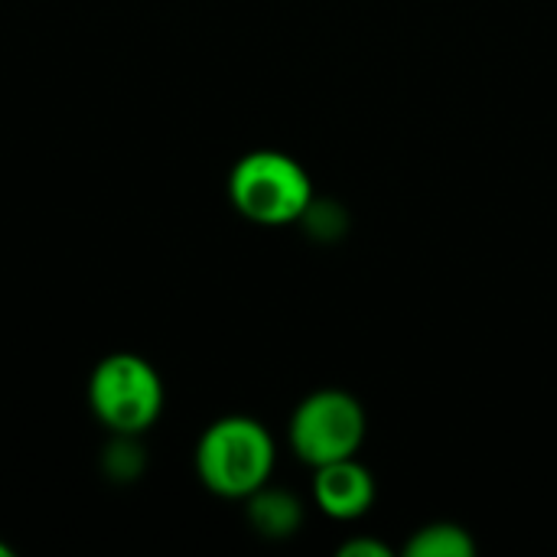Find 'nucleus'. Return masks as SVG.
<instances>
[{
  "label": "nucleus",
  "instance_id": "7",
  "mask_svg": "<svg viewBox=\"0 0 557 557\" xmlns=\"http://www.w3.org/2000/svg\"><path fill=\"white\" fill-rule=\"evenodd\" d=\"M408 557H473L476 555V542L470 539V532L463 525L454 522H431L424 529H418L408 545Z\"/></svg>",
  "mask_w": 557,
  "mask_h": 557
},
{
  "label": "nucleus",
  "instance_id": "6",
  "mask_svg": "<svg viewBox=\"0 0 557 557\" xmlns=\"http://www.w3.org/2000/svg\"><path fill=\"white\" fill-rule=\"evenodd\" d=\"M245 512H248V522L251 529L261 535V539H271V542H284L290 539L300 525H304V506L294 493L287 490H277V486H261L258 493H251L245 499Z\"/></svg>",
  "mask_w": 557,
  "mask_h": 557
},
{
  "label": "nucleus",
  "instance_id": "8",
  "mask_svg": "<svg viewBox=\"0 0 557 557\" xmlns=\"http://www.w3.org/2000/svg\"><path fill=\"white\" fill-rule=\"evenodd\" d=\"M104 470L114 476V480H134L140 470H144V454L137 447V437H124V434H114L108 454H104Z\"/></svg>",
  "mask_w": 557,
  "mask_h": 557
},
{
  "label": "nucleus",
  "instance_id": "2",
  "mask_svg": "<svg viewBox=\"0 0 557 557\" xmlns=\"http://www.w3.org/2000/svg\"><path fill=\"white\" fill-rule=\"evenodd\" d=\"M235 212L255 225L281 228L304 219L313 202V183L300 160L284 150H251L228 173Z\"/></svg>",
  "mask_w": 557,
  "mask_h": 557
},
{
  "label": "nucleus",
  "instance_id": "3",
  "mask_svg": "<svg viewBox=\"0 0 557 557\" xmlns=\"http://www.w3.org/2000/svg\"><path fill=\"white\" fill-rule=\"evenodd\" d=\"M166 405L160 372L137 352L104 356L88 379V408L111 434L140 437L147 434Z\"/></svg>",
  "mask_w": 557,
  "mask_h": 557
},
{
  "label": "nucleus",
  "instance_id": "10",
  "mask_svg": "<svg viewBox=\"0 0 557 557\" xmlns=\"http://www.w3.org/2000/svg\"><path fill=\"white\" fill-rule=\"evenodd\" d=\"M339 555L343 557H388L392 555V548H388V545H382V542H375V539H366V535H359V539H349V542H343V545H339Z\"/></svg>",
  "mask_w": 557,
  "mask_h": 557
},
{
  "label": "nucleus",
  "instance_id": "4",
  "mask_svg": "<svg viewBox=\"0 0 557 557\" xmlns=\"http://www.w3.org/2000/svg\"><path fill=\"white\" fill-rule=\"evenodd\" d=\"M287 441L310 467L356 457L366 441V411L356 395L343 388H320L294 408Z\"/></svg>",
  "mask_w": 557,
  "mask_h": 557
},
{
  "label": "nucleus",
  "instance_id": "1",
  "mask_svg": "<svg viewBox=\"0 0 557 557\" xmlns=\"http://www.w3.org/2000/svg\"><path fill=\"white\" fill-rule=\"evenodd\" d=\"M196 476L222 499H248L268 486L277 447L271 431L245 414H228L212 421L196 444Z\"/></svg>",
  "mask_w": 557,
  "mask_h": 557
},
{
  "label": "nucleus",
  "instance_id": "11",
  "mask_svg": "<svg viewBox=\"0 0 557 557\" xmlns=\"http://www.w3.org/2000/svg\"><path fill=\"white\" fill-rule=\"evenodd\" d=\"M0 557H10V548H7L3 542H0Z\"/></svg>",
  "mask_w": 557,
  "mask_h": 557
},
{
  "label": "nucleus",
  "instance_id": "5",
  "mask_svg": "<svg viewBox=\"0 0 557 557\" xmlns=\"http://www.w3.org/2000/svg\"><path fill=\"white\" fill-rule=\"evenodd\" d=\"M313 503L336 522H356L375 506V476L356 457L313 467Z\"/></svg>",
  "mask_w": 557,
  "mask_h": 557
},
{
  "label": "nucleus",
  "instance_id": "9",
  "mask_svg": "<svg viewBox=\"0 0 557 557\" xmlns=\"http://www.w3.org/2000/svg\"><path fill=\"white\" fill-rule=\"evenodd\" d=\"M317 238H323V242H330V238H336L343 228H346V212H339V206L336 202H310L307 206V212H304V219H300Z\"/></svg>",
  "mask_w": 557,
  "mask_h": 557
}]
</instances>
